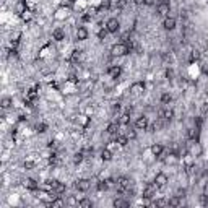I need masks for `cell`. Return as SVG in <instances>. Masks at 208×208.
<instances>
[{
	"label": "cell",
	"mask_w": 208,
	"mask_h": 208,
	"mask_svg": "<svg viewBox=\"0 0 208 208\" xmlns=\"http://www.w3.org/2000/svg\"><path fill=\"white\" fill-rule=\"evenodd\" d=\"M127 52H130L127 44H115V46H112V49H111V54L114 55V57H122Z\"/></svg>",
	"instance_id": "cell-1"
},
{
	"label": "cell",
	"mask_w": 208,
	"mask_h": 208,
	"mask_svg": "<svg viewBox=\"0 0 208 208\" xmlns=\"http://www.w3.org/2000/svg\"><path fill=\"white\" fill-rule=\"evenodd\" d=\"M115 184H117V190H119V192H127V189L132 187L133 180H130L128 177H119Z\"/></svg>",
	"instance_id": "cell-2"
},
{
	"label": "cell",
	"mask_w": 208,
	"mask_h": 208,
	"mask_svg": "<svg viewBox=\"0 0 208 208\" xmlns=\"http://www.w3.org/2000/svg\"><path fill=\"white\" fill-rule=\"evenodd\" d=\"M156 184H146L145 189H143V198H153L156 193Z\"/></svg>",
	"instance_id": "cell-3"
},
{
	"label": "cell",
	"mask_w": 208,
	"mask_h": 208,
	"mask_svg": "<svg viewBox=\"0 0 208 208\" xmlns=\"http://www.w3.org/2000/svg\"><path fill=\"white\" fill-rule=\"evenodd\" d=\"M119 28H120V23L117 21V18H111L106 23V29L109 33H117V31H119Z\"/></svg>",
	"instance_id": "cell-4"
},
{
	"label": "cell",
	"mask_w": 208,
	"mask_h": 208,
	"mask_svg": "<svg viewBox=\"0 0 208 208\" xmlns=\"http://www.w3.org/2000/svg\"><path fill=\"white\" fill-rule=\"evenodd\" d=\"M75 187L80 190V192H86V190H89V187H91V180H88V179H80V180H76Z\"/></svg>",
	"instance_id": "cell-5"
},
{
	"label": "cell",
	"mask_w": 208,
	"mask_h": 208,
	"mask_svg": "<svg viewBox=\"0 0 208 208\" xmlns=\"http://www.w3.org/2000/svg\"><path fill=\"white\" fill-rule=\"evenodd\" d=\"M154 184H156V187H158V189H163L164 185L167 184V176L163 174V172L156 174V177H154Z\"/></svg>",
	"instance_id": "cell-6"
},
{
	"label": "cell",
	"mask_w": 208,
	"mask_h": 208,
	"mask_svg": "<svg viewBox=\"0 0 208 208\" xmlns=\"http://www.w3.org/2000/svg\"><path fill=\"white\" fill-rule=\"evenodd\" d=\"M189 138L192 141H198V138H200V128H198V127L189 128Z\"/></svg>",
	"instance_id": "cell-7"
},
{
	"label": "cell",
	"mask_w": 208,
	"mask_h": 208,
	"mask_svg": "<svg viewBox=\"0 0 208 208\" xmlns=\"http://www.w3.org/2000/svg\"><path fill=\"white\" fill-rule=\"evenodd\" d=\"M135 127L138 128V130H145L146 127H148V119L146 117H138L137 119V122H135Z\"/></svg>",
	"instance_id": "cell-8"
},
{
	"label": "cell",
	"mask_w": 208,
	"mask_h": 208,
	"mask_svg": "<svg viewBox=\"0 0 208 208\" xmlns=\"http://www.w3.org/2000/svg\"><path fill=\"white\" fill-rule=\"evenodd\" d=\"M86 37H88V29L83 28V26H80V28L76 29V39L78 41H85Z\"/></svg>",
	"instance_id": "cell-9"
},
{
	"label": "cell",
	"mask_w": 208,
	"mask_h": 208,
	"mask_svg": "<svg viewBox=\"0 0 208 208\" xmlns=\"http://www.w3.org/2000/svg\"><path fill=\"white\" fill-rule=\"evenodd\" d=\"M172 115H174L172 109H161V111H159V117H161V119H164V120H167V122L172 119Z\"/></svg>",
	"instance_id": "cell-10"
},
{
	"label": "cell",
	"mask_w": 208,
	"mask_h": 208,
	"mask_svg": "<svg viewBox=\"0 0 208 208\" xmlns=\"http://www.w3.org/2000/svg\"><path fill=\"white\" fill-rule=\"evenodd\" d=\"M163 26L167 29V31H171V29H174V28H176V20H174V18H171V16H166V20H164Z\"/></svg>",
	"instance_id": "cell-11"
},
{
	"label": "cell",
	"mask_w": 208,
	"mask_h": 208,
	"mask_svg": "<svg viewBox=\"0 0 208 208\" xmlns=\"http://www.w3.org/2000/svg\"><path fill=\"white\" fill-rule=\"evenodd\" d=\"M107 73H109V76H111V78H119V76H120V73H122V68H120L119 65H115V67H111Z\"/></svg>",
	"instance_id": "cell-12"
},
{
	"label": "cell",
	"mask_w": 208,
	"mask_h": 208,
	"mask_svg": "<svg viewBox=\"0 0 208 208\" xmlns=\"http://www.w3.org/2000/svg\"><path fill=\"white\" fill-rule=\"evenodd\" d=\"M158 13L161 16H167L169 15V3H159L158 5Z\"/></svg>",
	"instance_id": "cell-13"
},
{
	"label": "cell",
	"mask_w": 208,
	"mask_h": 208,
	"mask_svg": "<svg viewBox=\"0 0 208 208\" xmlns=\"http://www.w3.org/2000/svg\"><path fill=\"white\" fill-rule=\"evenodd\" d=\"M63 192H65V184H62V182H55L54 189H52V193L60 195V193H63Z\"/></svg>",
	"instance_id": "cell-14"
},
{
	"label": "cell",
	"mask_w": 208,
	"mask_h": 208,
	"mask_svg": "<svg viewBox=\"0 0 208 208\" xmlns=\"http://www.w3.org/2000/svg\"><path fill=\"white\" fill-rule=\"evenodd\" d=\"M52 37H54L55 41H63L65 33L62 31V29H54V33H52Z\"/></svg>",
	"instance_id": "cell-15"
},
{
	"label": "cell",
	"mask_w": 208,
	"mask_h": 208,
	"mask_svg": "<svg viewBox=\"0 0 208 208\" xmlns=\"http://www.w3.org/2000/svg\"><path fill=\"white\" fill-rule=\"evenodd\" d=\"M24 185H26V187H28L29 190H36V189L39 187L37 182L34 180V179H26V180H24Z\"/></svg>",
	"instance_id": "cell-16"
},
{
	"label": "cell",
	"mask_w": 208,
	"mask_h": 208,
	"mask_svg": "<svg viewBox=\"0 0 208 208\" xmlns=\"http://www.w3.org/2000/svg\"><path fill=\"white\" fill-rule=\"evenodd\" d=\"M119 122H112L107 125V133H111V135H114V133H117V130H119Z\"/></svg>",
	"instance_id": "cell-17"
},
{
	"label": "cell",
	"mask_w": 208,
	"mask_h": 208,
	"mask_svg": "<svg viewBox=\"0 0 208 208\" xmlns=\"http://www.w3.org/2000/svg\"><path fill=\"white\" fill-rule=\"evenodd\" d=\"M72 60H73V62H80V60H83V52H81V50H73Z\"/></svg>",
	"instance_id": "cell-18"
},
{
	"label": "cell",
	"mask_w": 208,
	"mask_h": 208,
	"mask_svg": "<svg viewBox=\"0 0 208 208\" xmlns=\"http://www.w3.org/2000/svg\"><path fill=\"white\" fill-rule=\"evenodd\" d=\"M78 205H80L81 208H91L93 206V202H91L89 198H81V200L78 202Z\"/></svg>",
	"instance_id": "cell-19"
},
{
	"label": "cell",
	"mask_w": 208,
	"mask_h": 208,
	"mask_svg": "<svg viewBox=\"0 0 208 208\" xmlns=\"http://www.w3.org/2000/svg\"><path fill=\"white\" fill-rule=\"evenodd\" d=\"M101 159H102V161H111V159H112V153H111V150H102V153H101Z\"/></svg>",
	"instance_id": "cell-20"
},
{
	"label": "cell",
	"mask_w": 208,
	"mask_h": 208,
	"mask_svg": "<svg viewBox=\"0 0 208 208\" xmlns=\"http://www.w3.org/2000/svg\"><path fill=\"white\" fill-rule=\"evenodd\" d=\"M128 140H130V138L127 135H119V137H117V143H119L120 146H127Z\"/></svg>",
	"instance_id": "cell-21"
},
{
	"label": "cell",
	"mask_w": 208,
	"mask_h": 208,
	"mask_svg": "<svg viewBox=\"0 0 208 208\" xmlns=\"http://www.w3.org/2000/svg\"><path fill=\"white\" fill-rule=\"evenodd\" d=\"M151 153H153L154 156H159V154L163 153V146L156 143V145H153V146H151Z\"/></svg>",
	"instance_id": "cell-22"
},
{
	"label": "cell",
	"mask_w": 208,
	"mask_h": 208,
	"mask_svg": "<svg viewBox=\"0 0 208 208\" xmlns=\"http://www.w3.org/2000/svg\"><path fill=\"white\" fill-rule=\"evenodd\" d=\"M112 205H114L115 208H119V206H128V202L122 200V198H115V200L112 202Z\"/></svg>",
	"instance_id": "cell-23"
},
{
	"label": "cell",
	"mask_w": 208,
	"mask_h": 208,
	"mask_svg": "<svg viewBox=\"0 0 208 208\" xmlns=\"http://www.w3.org/2000/svg\"><path fill=\"white\" fill-rule=\"evenodd\" d=\"M169 205V200L166 198H158L156 202H153V206H167Z\"/></svg>",
	"instance_id": "cell-24"
},
{
	"label": "cell",
	"mask_w": 208,
	"mask_h": 208,
	"mask_svg": "<svg viewBox=\"0 0 208 208\" xmlns=\"http://www.w3.org/2000/svg\"><path fill=\"white\" fill-rule=\"evenodd\" d=\"M180 197H177V195H174V197L171 198V200H169V206H179L180 205Z\"/></svg>",
	"instance_id": "cell-25"
},
{
	"label": "cell",
	"mask_w": 208,
	"mask_h": 208,
	"mask_svg": "<svg viewBox=\"0 0 208 208\" xmlns=\"http://www.w3.org/2000/svg\"><path fill=\"white\" fill-rule=\"evenodd\" d=\"M128 120H130V115H128V112H125V114L120 115L119 124H120V125H127V124H128Z\"/></svg>",
	"instance_id": "cell-26"
},
{
	"label": "cell",
	"mask_w": 208,
	"mask_h": 208,
	"mask_svg": "<svg viewBox=\"0 0 208 208\" xmlns=\"http://www.w3.org/2000/svg\"><path fill=\"white\" fill-rule=\"evenodd\" d=\"M0 106H2V109H8V107L11 106V98H3Z\"/></svg>",
	"instance_id": "cell-27"
},
{
	"label": "cell",
	"mask_w": 208,
	"mask_h": 208,
	"mask_svg": "<svg viewBox=\"0 0 208 208\" xmlns=\"http://www.w3.org/2000/svg\"><path fill=\"white\" fill-rule=\"evenodd\" d=\"M107 187H109V182H107V180H99L98 182V190H101V192L107 190Z\"/></svg>",
	"instance_id": "cell-28"
},
{
	"label": "cell",
	"mask_w": 208,
	"mask_h": 208,
	"mask_svg": "<svg viewBox=\"0 0 208 208\" xmlns=\"http://www.w3.org/2000/svg\"><path fill=\"white\" fill-rule=\"evenodd\" d=\"M143 88H145V85H143V83H135V85L132 86V93H133V94H138V93H140L138 89L143 91Z\"/></svg>",
	"instance_id": "cell-29"
},
{
	"label": "cell",
	"mask_w": 208,
	"mask_h": 208,
	"mask_svg": "<svg viewBox=\"0 0 208 208\" xmlns=\"http://www.w3.org/2000/svg\"><path fill=\"white\" fill-rule=\"evenodd\" d=\"M83 153H81V151H80V153H75V154H73V163H75V164H80L81 161H83Z\"/></svg>",
	"instance_id": "cell-30"
},
{
	"label": "cell",
	"mask_w": 208,
	"mask_h": 208,
	"mask_svg": "<svg viewBox=\"0 0 208 208\" xmlns=\"http://www.w3.org/2000/svg\"><path fill=\"white\" fill-rule=\"evenodd\" d=\"M63 200H62V198H55V200H52L50 203H47V205H49V206H62L63 205Z\"/></svg>",
	"instance_id": "cell-31"
},
{
	"label": "cell",
	"mask_w": 208,
	"mask_h": 208,
	"mask_svg": "<svg viewBox=\"0 0 208 208\" xmlns=\"http://www.w3.org/2000/svg\"><path fill=\"white\" fill-rule=\"evenodd\" d=\"M171 101H172V96H171L169 93H164L163 96H161V102H163V104H169Z\"/></svg>",
	"instance_id": "cell-32"
},
{
	"label": "cell",
	"mask_w": 208,
	"mask_h": 208,
	"mask_svg": "<svg viewBox=\"0 0 208 208\" xmlns=\"http://www.w3.org/2000/svg\"><path fill=\"white\" fill-rule=\"evenodd\" d=\"M200 59V52L198 50H192V54H190V62H195V60Z\"/></svg>",
	"instance_id": "cell-33"
},
{
	"label": "cell",
	"mask_w": 208,
	"mask_h": 208,
	"mask_svg": "<svg viewBox=\"0 0 208 208\" xmlns=\"http://www.w3.org/2000/svg\"><path fill=\"white\" fill-rule=\"evenodd\" d=\"M47 130V125L46 124H37L36 125V132H39V133H44Z\"/></svg>",
	"instance_id": "cell-34"
},
{
	"label": "cell",
	"mask_w": 208,
	"mask_h": 208,
	"mask_svg": "<svg viewBox=\"0 0 208 208\" xmlns=\"http://www.w3.org/2000/svg\"><path fill=\"white\" fill-rule=\"evenodd\" d=\"M107 33H109V31H107V29H106V28H104V29H101V31H99V33H98V37H99V39H101V41H104V39H106V37H107Z\"/></svg>",
	"instance_id": "cell-35"
},
{
	"label": "cell",
	"mask_w": 208,
	"mask_h": 208,
	"mask_svg": "<svg viewBox=\"0 0 208 208\" xmlns=\"http://www.w3.org/2000/svg\"><path fill=\"white\" fill-rule=\"evenodd\" d=\"M125 7H127V0H117V8L119 10H124Z\"/></svg>",
	"instance_id": "cell-36"
},
{
	"label": "cell",
	"mask_w": 208,
	"mask_h": 208,
	"mask_svg": "<svg viewBox=\"0 0 208 208\" xmlns=\"http://www.w3.org/2000/svg\"><path fill=\"white\" fill-rule=\"evenodd\" d=\"M107 8H109V0H104V2L101 3V7L98 8L99 11H102V10H107Z\"/></svg>",
	"instance_id": "cell-37"
},
{
	"label": "cell",
	"mask_w": 208,
	"mask_h": 208,
	"mask_svg": "<svg viewBox=\"0 0 208 208\" xmlns=\"http://www.w3.org/2000/svg\"><path fill=\"white\" fill-rule=\"evenodd\" d=\"M65 203H67V205H70V206H73V205H78V200H76L75 197H70V198H68V200L65 202Z\"/></svg>",
	"instance_id": "cell-38"
},
{
	"label": "cell",
	"mask_w": 208,
	"mask_h": 208,
	"mask_svg": "<svg viewBox=\"0 0 208 208\" xmlns=\"http://www.w3.org/2000/svg\"><path fill=\"white\" fill-rule=\"evenodd\" d=\"M195 169H197V167H195V164H189V166H187V174H193Z\"/></svg>",
	"instance_id": "cell-39"
},
{
	"label": "cell",
	"mask_w": 208,
	"mask_h": 208,
	"mask_svg": "<svg viewBox=\"0 0 208 208\" xmlns=\"http://www.w3.org/2000/svg\"><path fill=\"white\" fill-rule=\"evenodd\" d=\"M36 164H34L33 161H24V169H33Z\"/></svg>",
	"instance_id": "cell-40"
},
{
	"label": "cell",
	"mask_w": 208,
	"mask_h": 208,
	"mask_svg": "<svg viewBox=\"0 0 208 208\" xmlns=\"http://www.w3.org/2000/svg\"><path fill=\"white\" fill-rule=\"evenodd\" d=\"M176 195H177V197H180V198H184L185 197V189H179L176 192Z\"/></svg>",
	"instance_id": "cell-41"
},
{
	"label": "cell",
	"mask_w": 208,
	"mask_h": 208,
	"mask_svg": "<svg viewBox=\"0 0 208 208\" xmlns=\"http://www.w3.org/2000/svg\"><path fill=\"white\" fill-rule=\"evenodd\" d=\"M127 137H128V138H132V140H133V138H137V133H135V130H130V132L127 133Z\"/></svg>",
	"instance_id": "cell-42"
},
{
	"label": "cell",
	"mask_w": 208,
	"mask_h": 208,
	"mask_svg": "<svg viewBox=\"0 0 208 208\" xmlns=\"http://www.w3.org/2000/svg\"><path fill=\"white\" fill-rule=\"evenodd\" d=\"M166 76L169 78V80H171V78H172V76H174V72H172V70H171V68H169V70L166 72Z\"/></svg>",
	"instance_id": "cell-43"
},
{
	"label": "cell",
	"mask_w": 208,
	"mask_h": 208,
	"mask_svg": "<svg viewBox=\"0 0 208 208\" xmlns=\"http://www.w3.org/2000/svg\"><path fill=\"white\" fill-rule=\"evenodd\" d=\"M133 3L135 5H141V3H145V0H133Z\"/></svg>",
	"instance_id": "cell-44"
},
{
	"label": "cell",
	"mask_w": 208,
	"mask_h": 208,
	"mask_svg": "<svg viewBox=\"0 0 208 208\" xmlns=\"http://www.w3.org/2000/svg\"><path fill=\"white\" fill-rule=\"evenodd\" d=\"M153 3H154V0H145V5H153Z\"/></svg>",
	"instance_id": "cell-45"
},
{
	"label": "cell",
	"mask_w": 208,
	"mask_h": 208,
	"mask_svg": "<svg viewBox=\"0 0 208 208\" xmlns=\"http://www.w3.org/2000/svg\"><path fill=\"white\" fill-rule=\"evenodd\" d=\"M202 111H203V114H205V112H208V104H203Z\"/></svg>",
	"instance_id": "cell-46"
},
{
	"label": "cell",
	"mask_w": 208,
	"mask_h": 208,
	"mask_svg": "<svg viewBox=\"0 0 208 208\" xmlns=\"http://www.w3.org/2000/svg\"><path fill=\"white\" fill-rule=\"evenodd\" d=\"M83 21H89V15H85L83 16Z\"/></svg>",
	"instance_id": "cell-47"
},
{
	"label": "cell",
	"mask_w": 208,
	"mask_h": 208,
	"mask_svg": "<svg viewBox=\"0 0 208 208\" xmlns=\"http://www.w3.org/2000/svg\"><path fill=\"white\" fill-rule=\"evenodd\" d=\"M205 195L208 197V185H206V189H205Z\"/></svg>",
	"instance_id": "cell-48"
},
{
	"label": "cell",
	"mask_w": 208,
	"mask_h": 208,
	"mask_svg": "<svg viewBox=\"0 0 208 208\" xmlns=\"http://www.w3.org/2000/svg\"><path fill=\"white\" fill-rule=\"evenodd\" d=\"M161 3H169V0H161Z\"/></svg>",
	"instance_id": "cell-49"
}]
</instances>
